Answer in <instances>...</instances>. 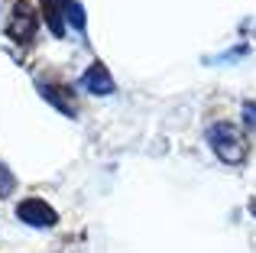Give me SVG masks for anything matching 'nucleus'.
<instances>
[{
	"label": "nucleus",
	"instance_id": "nucleus-1",
	"mask_svg": "<svg viewBox=\"0 0 256 253\" xmlns=\"http://www.w3.org/2000/svg\"><path fill=\"white\" fill-rule=\"evenodd\" d=\"M208 140H211V146L220 152V159H227V162H237V159H244V152L234 150V143L244 146V140H240V133L234 130V126H214L211 133H208Z\"/></svg>",
	"mask_w": 256,
	"mask_h": 253
},
{
	"label": "nucleus",
	"instance_id": "nucleus-2",
	"mask_svg": "<svg viewBox=\"0 0 256 253\" xmlns=\"http://www.w3.org/2000/svg\"><path fill=\"white\" fill-rule=\"evenodd\" d=\"M20 218L23 221H30V224H56V214H52V208H46V202H39V198H26L23 204H20Z\"/></svg>",
	"mask_w": 256,
	"mask_h": 253
},
{
	"label": "nucleus",
	"instance_id": "nucleus-3",
	"mask_svg": "<svg viewBox=\"0 0 256 253\" xmlns=\"http://www.w3.org/2000/svg\"><path fill=\"white\" fill-rule=\"evenodd\" d=\"M10 32L20 36V39H30L32 32H36V13H32V6L23 4V0L13 6V30Z\"/></svg>",
	"mask_w": 256,
	"mask_h": 253
},
{
	"label": "nucleus",
	"instance_id": "nucleus-4",
	"mask_svg": "<svg viewBox=\"0 0 256 253\" xmlns=\"http://www.w3.org/2000/svg\"><path fill=\"white\" fill-rule=\"evenodd\" d=\"M82 84L88 91H94V94H110V91H114V82H110V75L104 72V65H91L88 75L82 78Z\"/></svg>",
	"mask_w": 256,
	"mask_h": 253
},
{
	"label": "nucleus",
	"instance_id": "nucleus-5",
	"mask_svg": "<svg viewBox=\"0 0 256 253\" xmlns=\"http://www.w3.org/2000/svg\"><path fill=\"white\" fill-rule=\"evenodd\" d=\"M42 10H46V16H49L52 32H56V36H62V20H58V10L52 6V0H42Z\"/></svg>",
	"mask_w": 256,
	"mask_h": 253
}]
</instances>
